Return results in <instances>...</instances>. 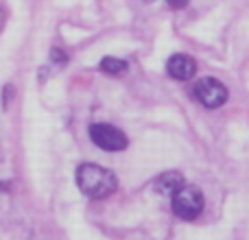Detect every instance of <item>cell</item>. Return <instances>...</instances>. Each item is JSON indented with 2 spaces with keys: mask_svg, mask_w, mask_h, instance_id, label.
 Returning <instances> with one entry per match:
<instances>
[{
  "mask_svg": "<svg viewBox=\"0 0 249 240\" xmlns=\"http://www.w3.org/2000/svg\"><path fill=\"white\" fill-rule=\"evenodd\" d=\"M77 186L86 197L103 199L116 192L118 181L114 172H109L107 168H101L96 164H81L77 168Z\"/></svg>",
  "mask_w": 249,
  "mask_h": 240,
  "instance_id": "cell-1",
  "label": "cell"
},
{
  "mask_svg": "<svg viewBox=\"0 0 249 240\" xmlns=\"http://www.w3.org/2000/svg\"><path fill=\"white\" fill-rule=\"evenodd\" d=\"M203 210V194L195 186H181L173 194V212L181 221H193L201 214Z\"/></svg>",
  "mask_w": 249,
  "mask_h": 240,
  "instance_id": "cell-2",
  "label": "cell"
},
{
  "mask_svg": "<svg viewBox=\"0 0 249 240\" xmlns=\"http://www.w3.org/2000/svg\"><path fill=\"white\" fill-rule=\"evenodd\" d=\"M90 137L92 142H94L99 149L103 151H109V153H114V151H124L129 144L127 136L121 131V129H116L114 124H92L90 127Z\"/></svg>",
  "mask_w": 249,
  "mask_h": 240,
  "instance_id": "cell-3",
  "label": "cell"
},
{
  "mask_svg": "<svg viewBox=\"0 0 249 240\" xmlns=\"http://www.w3.org/2000/svg\"><path fill=\"white\" fill-rule=\"evenodd\" d=\"M195 96H197V101L201 105L216 109L228 101V87L212 77H203L195 83Z\"/></svg>",
  "mask_w": 249,
  "mask_h": 240,
  "instance_id": "cell-4",
  "label": "cell"
},
{
  "mask_svg": "<svg viewBox=\"0 0 249 240\" xmlns=\"http://www.w3.org/2000/svg\"><path fill=\"white\" fill-rule=\"evenodd\" d=\"M166 70L177 81H188V79H193L195 72H197V64H195V59L188 55H173L171 59H168Z\"/></svg>",
  "mask_w": 249,
  "mask_h": 240,
  "instance_id": "cell-5",
  "label": "cell"
},
{
  "mask_svg": "<svg viewBox=\"0 0 249 240\" xmlns=\"http://www.w3.org/2000/svg\"><path fill=\"white\" fill-rule=\"evenodd\" d=\"M181 186H184V177H181V172L173 171V172H164V175H160L158 179H155L153 188H155V192H160L162 197H173Z\"/></svg>",
  "mask_w": 249,
  "mask_h": 240,
  "instance_id": "cell-6",
  "label": "cell"
},
{
  "mask_svg": "<svg viewBox=\"0 0 249 240\" xmlns=\"http://www.w3.org/2000/svg\"><path fill=\"white\" fill-rule=\"evenodd\" d=\"M99 68L107 74H124L129 70L127 61L124 59H116V57H105L103 61L99 64Z\"/></svg>",
  "mask_w": 249,
  "mask_h": 240,
  "instance_id": "cell-7",
  "label": "cell"
},
{
  "mask_svg": "<svg viewBox=\"0 0 249 240\" xmlns=\"http://www.w3.org/2000/svg\"><path fill=\"white\" fill-rule=\"evenodd\" d=\"M51 55H53V59H55V64H66V61H68V55H64L59 48H53Z\"/></svg>",
  "mask_w": 249,
  "mask_h": 240,
  "instance_id": "cell-8",
  "label": "cell"
},
{
  "mask_svg": "<svg viewBox=\"0 0 249 240\" xmlns=\"http://www.w3.org/2000/svg\"><path fill=\"white\" fill-rule=\"evenodd\" d=\"M2 94H4V101H2V107H4V109H7V107H9V99H11V94H16V90H13V87H11V86H4Z\"/></svg>",
  "mask_w": 249,
  "mask_h": 240,
  "instance_id": "cell-9",
  "label": "cell"
},
{
  "mask_svg": "<svg viewBox=\"0 0 249 240\" xmlns=\"http://www.w3.org/2000/svg\"><path fill=\"white\" fill-rule=\"evenodd\" d=\"M166 2H168V7L171 9H184L190 0H166Z\"/></svg>",
  "mask_w": 249,
  "mask_h": 240,
  "instance_id": "cell-10",
  "label": "cell"
},
{
  "mask_svg": "<svg viewBox=\"0 0 249 240\" xmlns=\"http://www.w3.org/2000/svg\"><path fill=\"white\" fill-rule=\"evenodd\" d=\"M144 2H155V0H144Z\"/></svg>",
  "mask_w": 249,
  "mask_h": 240,
  "instance_id": "cell-11",
  "label": "cell"
}]
</instances>
